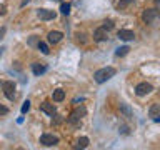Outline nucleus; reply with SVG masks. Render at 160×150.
Wrapping results in <instances>:
<instances>
[{
	"mask_svg": "<svg viewBox=\"0 0 160 150\" xmlns=\"http://www.w3.org/2000/svg\"><path fill=\"white\" fill-rule=\"evenodd\" d=\"M115 73H117V70H115L113 67H103V68H100L93 73V78H95L97 83H103V82H107V80L112 78Z\"/></svg>",
	"mask_w": 160,
	"mask_h": 150,
	"instance_id": "nucleus-1",
	"label": "nucleus"
},
{
	"mask_svg": "<svg viewBox=\"0 0 160 150\" xmlns=\"http://www.w3.org/2000/svg\"><path fill=\"white\" fill-rule=\"evenodd\" d=\"M87 113V110H85V107H78V108H75L72 115H70V123H73V125H80V120H82V117Z\"/></svg>",
	"mask_w": 160,
	"mask_h": 150,
	"instance_id": "nucleus-2",
	"label": "nucleus"
},
{
	"mask_svg": "<svg viewBox=\"0 0 160 150\" xmlns=\"http://www.w3.org/2000/svg\"><path fill=\"white\" fill-rule=\"evenodd\" d=\"M40 143L45 145V147H52V145L58 143V137L53 133H43L42 137H40Z\"/></svg>",
	"mask_w": 160,
	"mask_h": 150,
	"instance_id": "nucleus-3",
	"label": "nucleus"
},
{
	"mask_svg": "<svg viewBox=\"0 0 160 150\" xmlns=\"http://www.w3.org/2000/svg\"><path fill=\"white\" fill-rule=\"evenodd\" d=\"M157 15H158V10L157 8H147V10H143L142 18H143L145 23H153V20L157 18Z\"/></svg>",
	"mask_w": 160,
	"mask_h": 150,
	"instance_id": "nucleus-4",
	"label": "nucleus"
},
{
	"mask_svg": "<svg viewBox=\"0 0 160 150\" xmlns=\"http://www.w3.org/2000/svg\"><path fill=\"white\" fill-rule=\"evenodd\" d=\"M153 90V87L150 83H147V82H142V83H138L137 87H135V93L138 95V97H143V95H147V93H150Z\"/></svg>",
	"mask_w": 160,
	"mask_h": 150,
	"instance_id": "nucleus-5",
	"label": "nucleus"
},
{
	"mask_svg": "<svg viewBox=\"0 0 160 150\" xmlns=\"http://www.w3.org/2000/svg\"><path fill=\"white\" fill-rule=\"evenodd\" d=\"M2 88H3L5 97H7L8 100H13L15 98V83L13 82H3Z\"/></svg>",
	"mask_w": 160,
	"mask_h": 150,
	"instance_id": "nucleus-6",
	"label": "nucleus"
},
{
	"mask_svg": "<svg viewBox=\"0 0 160 150\" xmlns=\"http://www.w3.org/2000/svg\"><path fill=\"white\" fill-rule=\"evenodd\" d=\"M37 15H38L40 20H53L55 18V12L53 10H47V8L37 10Z\"/></svg>",
	"mask_w": 160,
	"mask_h": 150,
	"instance_id": "nucleus-7",
	"label": "nucleus"
},
{
	"mask_svg": "<svg viewBox=\"0 0 160 150\" xmlns=\"http://www.w3.org/2000/svg\"><path fill=\"white\" fill-rule=\"evenodd\" d=\"M118 38H120V40H125V42H128V40H133V38H135V33L132 32V30L122 28V30H118Z\"/></svg>",
	"mask_w": 160,
	"mask_h": 150,
	"instance_id": "nucleus-8",
	"label": "nucleus"
},
{
	"mask_svg": "<svg viewBox=\"0 0 160 150\" xmlns=\"http://www.w3.org/2000/svg\"><path fill=\"white\" fill-rule=\"evenodd\" d=\"M93 40L95 42H103V40H107V30H105L103 27L97 28L93 32Z\"/></svg>",
	"mask_w": 160,
	"mask_h": 150,
	"instance_id": "nucleus-9",
	"label": "nucleus"
},
{
	"mask_svg": "<svg viewBox=\"0 0 160 150\" xmlns=\"http://www.w3.org/2000/svg\"><path fill=\"white\" fill-rule=\"evenodd\" d=\"M40 110L42 112H45L47 115H55V107H53V103H50V102H42L40 103Z\"/></svg>",
	"mask_w": 160,
	"mask_h": 150,
	"instance_id": "nucleus-10",
	"label": "nucleus"
},
{
	"mask_svg": "<svg viewBox=\"0 0 160 150\" xmlns=\"http://www.w3.org/2000/svg\"><path fill=\"white\" fill-rule=\"evenodd\" d=\"M150 117L153 118V122H160V103H153L150 107Z\"/></svg>",
	"mask_w": 160,
	"mask_h": 150,
	"instance_id": "nucleus-11",
	"label": "nucleus"
},
{
	"mask_svg": "<svg viewBox=\"0 0 160 150\" xmlns=\"http://www.w3.org/2000/svg\"><path fill=\"white\" fill-rule=\"evenodd\" d=\"M62 38H63V33L62 32H57V30H53V32L48 33V42L50 43H58Z\"/></svg>",
	"mask_w": 160,
	"mask_h": 150,
	"instance_id": "nucleus-12",
	"label": "nucleus"
},
{
	"mask_svg": "<svg viewBox=\"0 0 160 150\" xmlns=\"http://www.w3.org/2000/svg\"><path fill=\"white\" fill-rule=\"evenodd\" d=\"M52 98H53V102H62V100L65 98V92L62 88H57V90H53V93H52Z\"/></svg>",
	"mask_w": 160,
	"mask_h": 150,
	"instance_id": "nucleus-13",
	"label": "nucleus"
},
{
	"mask_svg": "<svg viewBox=\"0 0 160 150\" xmlns=\"http://www.w3.org/2000/svg\"><path fill=\"white\" fill-rule=\"evenodd\" d=\"M32 70H33L35 75H40V73H43L45 70H47V67H45V65H40V63H33L32 65Z\"/></svg>",
	"mask_w": 160,
	"mask_h": 150,
	"instance_id": "nucleus-14",
	"label": "nucleus"
},
{
	"mask_svg": "<svg viewBox=\"0 0 160 150\" xmlns=\"http://www.w3.org/2000/svg\"><path fill=\"white\" fill-rule=\"evenodd\" d=\"M132 3H133V0H120V2L117 3V8L118 10H125L128 5H132Z\"/></svg>",
	"mask_w": 160,
	"mask_h": 150,
	"instance_id": "nucleus-15",
	"label": "nucleus"
},
{
	"mask_svg": "<svg viewBox=\"0 0 160 150\" xmlns=\"http://www.w3.org/2000/svg\"><path fill=\"white\" fill-rule=\"evenodd\" d=\"M38 50H40L42 53H45V55H48V53H50L48 45H47V43H43V42H38Z\"/></svg>",
	"mask_w": 160,
	"mask_h": 150,
	"instance_id": "nucleus-16",
	"label": "nucleus"
},
{
	"mask_svg": "<svg viewBox=\"0 0 160 150\" xmlns=\"http://www.w3.org/2000/svg\"><path fill=\"white\" fill-rule=\"evenodd\" d=\"M87 145H88V138H87V137L78 138V142H77V147H78V148H85Z\"/></svg>",
	"mask_w": 160,
	"mask_h": 150,
	"instance_id": "nucleus-17",
	"label": "nucleus"
},
{
	"mask_svg": "<svg viewBox=\"0 0 160 150\" xmlns=\"http://www.w3.org/2000/svg\"><path fill=\"white\" fill-rule=\"evenodd\" d=\"M128 47H120V48H117V52H115V53H117L118 55V57H123V55H127L128 53Z\"/></svg>",
	"mask_w": 160,
	"mask_h": 150,
	"instance_id": "nucleus-18",
	"label": "nucleus"
},
{
	"mask_svg": "<svg viewBox=\"0 0 160 150\" xmlns=\"http://www.w3.org/2000/svg\"><path fill=\"white\" fill-rule=\"evenodd\" d=\"M60 12H62L63 15H68V12H70V3H62V5H60Z\"/></svg>",
	"mask_w": 160,
	"mask_h": 150,
	"instance_id": "nucleus-19",
	"label": "nucleus"
},
{
	"mask_svg": "<svg viewBox=\"0 0 160 150\" xmlns=\"http://www.w3.org/2000/svg\"><path fill=\"white\" fill-rule=\"evenodd\" d=\"M120 110H123V112H125V115H127L128 118L132 117V110H130V108H128L125 103H120Z\"/></svg>",
	"mask_w": 160,
	"mask_h": 150,
	"instance_id": "nucleus-20",
	"label": "nucleus"
},
{
	"mask_svg": "<svg viewBox=\"0 0 160 150\" xmlns=\"http://www.w3.org/2000/svg\"><path fill=\"white\" fill-rule=\"evenodd\" d=\"M103 28L105 30H112L113 28V22H112V20H105V22H103Z\"/></svg>",
	"mask_w": 160,
	"mask_h": 150,
	"instance_id": "nucleus-21",
	"label": "nucleus"
},
{
	"mask_svg": "<svg viewBox=\"0 0 160 150\" xmlns=\"http://www.w3.org/2000/svg\"><path fill=\"white\" fill-rule=\"evenodd\" d=\"M28 108H30V102L27 100V102H23V105H22V113H27Z\"/></svg>",
	"mask_w": 160,
	"mask_h": 150,
	"instance_id": "nucleus-22",
	"label": "nucleus"
},
{
	"mask_svg": "<svg viewBox=\"0 0 160 150\" xmlns=\"http://www.w3.org/2000/svg\"><path fill=\"white\" fill-rule=\"evenodd\" d=\"M8 113V108L3 107V105H0V115H7Z\"/></svg>",
	"mask_w": 160,
	"mask_h": 150,
	"instance_id": "nucleus-23",
	"label": "nucleus"
},
{
	"mask_svg": "<svg viewBox=\"0 0 160 150\" xmlns=\"http://www.w3.org/2000/svg\"><path fill=\"white\" fill-rule=\"evenodd\" d=\"M0 15H5V7H0Z\"/></svg>",
	"mask_w": 160,
	"mask_h": 150,
	"instance_id": "nucleus-24",
	"label": "nucleus"
},
{
	"mask_svg": "<svg viewBox=\"0 0 160 150\" xmlns=\"http://www.w3.org/2000/svg\"><path fill=\"white\" fill-rule=\"evenodd\" d=\"M3 33H5V30H2V32H0V38H3V37H2Z\"/></svg>",
	"mask_w": 160,
	"mask_h": 150,
	"instance_id": "nucleus-25",
	"label": "nucleus"
},
{
	"mask_svg": "<svg viewBox=\"0 0 160 150\" xmlns=\"http://www.w3.org/2000/svg\"><path fill=\"white\" fill-rule=\"evenodd\" d=\"M3 50H5V48H0V57H2V53H3Z\"/></svg>",
	"mask_w": 160,
	"mask_h": 150,
	"instance_id": "nucleus-26",
	"label": "nucleus"
}]
</instances>
